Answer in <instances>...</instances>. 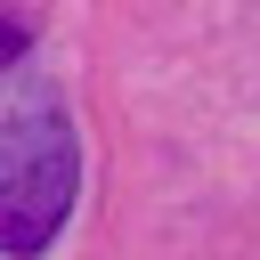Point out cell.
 Masks as SVG:
<instances>
[{"mask_svg": "<svg viewBox=\"0 0 260 260\" xmlns=\"http://www.w3.org/2000/svg\"><path fill=\"white\" fill-rule=\"evenodd\" d=\"M81 187V138L73 106L41 73L0 81V260H41L73 211Z\"/></svg>", "mask_w": 260, "mask_h": 260, "instance_id": "1", "label": "cell"}]
</instances>
